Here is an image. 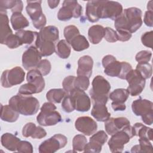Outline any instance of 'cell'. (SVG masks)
Returning <instances> with one entry per match:
<instances>
[{"label": "cell", "instance_id": "6da1fadb", "mask_svg": "<svg viewBox=\"0 0 153 153\" xmlns=\"http://www.w3.org/2000/svg\"><path fill=\"white\" fill-rule=\"evenodd\" d=\"M142 12L136 7L124 9L115 20L114 26L116 31H127L130 33L136 32L142 25Z\"/></svg>", "mask_w": 153, "mask_h": 153}, {"label": "cell", "instance_id": "7a4b0ae2", "mask_svg": "<svg viewBox=\"0 0 153 153\" xmlns=\"http://www.w3.org/2000/svg\"><path fill=\"white\" fill-rule=\"evenodd\" d=\"M8 103L13 109L25 116L36 114L39 108V101L31 96L18 94L11 97Z\"/></svg>", "mask_w": 153, "mask_h": 153}, {"label": "cell", "instance_id": "3957f363", "mask_svg": "<svg viewBox=\"0 0 153 153\" xmlns=\"http://www.w3.org/2000/svg\"><path fill=\"white\" fill-rule=\"evenodd\" d=\"M104 68V73L111 77H118L126 79V75L132 69L131 65L126 62L118 61L116 58L110 54L103 57L102 60Z\"/></svg>", "mask_w": 153, "mask_h": 153}, {"label": "cell", "instance_id": "277c9868", "mask_svg": "<svg viewBox=\"0 0 153 153\" xmlns=\"http://www.w3.org/2000/svg\"><path fill=\"white\" fill-rule=\"evenodd\" d=\"M92 88L89 93L93 103H106L111 90V84L102 76L97 75L92 81Z\"/></svg>", "mask_w": 153, "mask_h": 153}, {"label": "cell", "instance_id": "5b68a950", "mask_svg": "<svg viewBox=\"0 0 153 153\" xmlns=\"http://www.w3.org/2000/svg\"><path fill=\"white\" fill-rule=\"evenodd\" d=\"M136 136L133 126L130 124L125 126L117 133L112 135L108 141V146L112 152H121L124 146L127 143L131 138Z\"/></svg>", "mask_w": 153, "mask_h": 153}, {"label": "cell", "instance_id": "8992f818", "mask_svg": "<svg viewBox=\"0 0 153 153\" xmlns=\"http://www.w3.org/2000/svg\"><path fill=\"white\" fill-rule=\"evenodd\" d=\"M56 106L52 102L44 103L36 117L37 123L42 126H54L62 121L60 113L56 111Z\"/></svg>", "mask_w": 153, "mask_h": 153}, {"label": "cell", "instance_id": "52a82bcc", "mask_svg": "<svg viewBox=\"0 0 153 153\" xmlns=\"http://www.w3.org/2000/svg\"><path fill=\"white\" fill-rule=\"evenodd\" d=\"M82 12V7L77 1H64L57 13V19L60 21H68L72 17H79Z\"/></svg>", "mask_w": 153, "mask_h": 153}, {"label": "cell", "instance_id": "ba28073f", "mask_svg": "<svg viewBox=\"0 0 153 153\" xmlns=\"http://www.w3.org/2000/svg\"><path fill=\"white\" fill-rule=\"evenodd\" d=\"M25 72L19 66L4 71L1 77V85L4 88H10L21 84L25 79Z\"/></svg>", "mask_w": 153, "mask_h": 153}, {"label": "cell", "instance_id": "9c48e42d", "mask_svg": "<svg viewBox=\"0 0 153 153\" xmlns=\"http://www.w3.org/2000/svg\"><path fill=\"white\" fill-rule=\"evenodd\" d=\"M122 5L114 1H100L99 5L100 19H110L115 20L123 12Z\"/></svg>", "mask_w": 153, "mask_h": 153}, {"label": "cell", "instance_id": "30bf717a", "mask_svg": "<svg viewBox=\"0 0 153 153\" xmlns=\"http://www.w3.org/2000/svg\"><path fill=\"white\" fill-rule=\"evenodd\" d=\"M128 86L127 88L131 96L139 95L145 86V80L136 69H131L126 75Z\"/></svg>", "mask_w": 153, "mask_h": 153}, {"label": "cell", "instance_id": "8fae6325", "mask_svg": "<svg viewBox=\"0 0 153 153\" xmlns=\"http://www.w3.org/2000/svg\"><path fill=\"white\" fill-rule=\"evenodd\" d=\"M67 143L68 139L65 136L56 134L42 142L39 146L38 150L40 153H53L65 147Z\"/></svg>", "mask_w": 153, "mask_h": 153}, {"label": "cell", "instance_id": "7c38bea8", "mask_svg": "<svg viewBox=\"0 0 153 153\" xmlns=\"http://www.w3.org/2000/svg\"><path fill=\"white\" fill-rule=\"evenodd\" d=\"M42 56L35 46L29 47L22 55V65L27 71L35 69L41 60Z\"/></svg>", "mask_w": 153, "mask_h": 153}, {"label": "cell", "instance_id": "4fadbf2b", "mask_svg": "<svg viewBox=\"0 0 153 153\" xmlns=\"http://www.w3.org/2000/svg\"><path fill=\"white\" fill-rule=\"evenodd\" d=\"M74 99L75 110L79 112H87L91 107V100L84 91L74 88L69 94Z\"/></svg>", "mask_w": 153, "mask_h": 153}, {"label": "cell", "instance_id": "5bb4252c", "mask_svg": "<svg viewBox=\"0 0 153 153\" xmlns=\"http://www.w3.org/2000/svg\"><path fill=\"white\" fill-rule=\"evenodd\" d=\"M76 129L86 136L94 134L97 129V124L91 117L83 116L78 117L75 122Z\"/></svg>", "mask_w": 153, "mask_h": 153}, {"label": "cell", "instance_id": "9a60e30c", "mask_svg": "<svg viewBox=\"0 0 153 153\" xmlns=\"http://www.w3.org/2000/svg\"><path fill=\"white\" fill-rule=\"evenodd\" d=\"M131 109L136 116L143 117L149 114H153V103L147 99L140 98L134 100L131 104Z\"/></svg>", "mask_w": 153, "mask_h": 153}, {"label": "cell", "instance_id": "2e32d148", "mask_svg": "<svg viewBox=\"0 0 153 153\" xmlns=\"http://www.w3.org/2000/svg\"><path fill=\"white\" fill-rule=\"evenodd\" d=\"M130 124V121L126 117L109 118L105 121V128L106 133L112 136Z\"/></svg>", "mask_w": 153, "mask_h": 153}, {"label": "cell", "instance_id": "e0dca14e", "mask_svg": "<svg viewBox=\"0 0 153 153\" xmlns=\"http://www.w3.org/2000/svg\"><path fill=\"white\" fill-rule=\"evenodd\" d=\"M93 66V59L90 56H83L78 61V69L76 74L78 76H85L90 78L92 74Z\"/></svg>", "mask_w": 153, "mask_h": 153}, {"label": "cell", "instance_id": "ac0fdd59", "mask_svg": "<svg viewBox=\"0 0 153 153\" xmlns=\"http://www.w3.org/2000/svg\"><path fill=\"white\" fill-rule=\"evenodd\" d=\"M41 1H27L26 10L32 23L41 19L44 14L42 13Z\"/></svg>", "mask_w": 153, "mask_h": 153}, {"label": "cell", "instance_id": "d6986e66", "mask_svg": "<svg viewBox=\"0 0 153 153\" xmlns=\"http://www.w3.org/2000/svg\"><path fill=\"white\" fill-rule=\"evenodd\" d=\"M93 108L91 115L98 121L105 122L111 117V114L108 112L106 103H93Z\"/></svg>", "mask_w": 153, "mask_h": 153}, {"label": "cell", "instance_id": "ffe728a7", "mask_svg": "<svg viewBox=\"0 0 153 153\" xmlns=\"http://www.w3.org/2000/svg\"><path fill=\"white\" fill-rule=\"evenodd\" d=\"M27 82L34 85L38 90V93H41L45 87V81L42 75L36 69H33L29 71L26 75Z\"/></svg>", "mask_w": 153, "mask_h": 153}, {"label": "cell", "instance_id": "44dd1931", "mask_svg": "<svg viewBox=\"0 0 153 153\" xmlns=\"http://www.w3.org/2000/svg\"><path fill=\"white\" fill-rule=\"evenodd\" d=\"M100 1H89L87 2L85 7V15L89 22L95 23L100 19Z\"/></svg>", "mask_w": 153, "mask_h": 153}, {"label": "cell", "instance_id": "7402d4cb", "mask_svg": "<svg viewBox=\"0 0 153 153\" xmlns=\"http://www.w3.org/2000/svg\"><path fill=\"white\" fill-rule=\"evenodd\" d=\"M38 36L41 40L54 43L59 38L58 28L54 26H45L40 30Z\"/></svg>", "mask_w": 153, "mask_h": 153}, {"label": "cell", "instance_id": "603a6c76", "mask_svg": "<svg viewBox=\"0 0 153 153\" xmlns=\"http://www.w3.org/2000/svg\"><path fill=\"white\" fill-rule=\"evenodd\" d=\"M35 45L42 56H49L55 52L56 46L54 42L41 40L38 35L35 42Z\"/></svg>", "mask_w": 153, "mask_h": 153}, {"label": "cell", "instance_id": "cb8c5ba5", "mask_svg": "<svg viewBox=\"0 0 153 153\" xmlns=\"http://www.w3.org/2000/svg\"><path fill=\"white\" fill-rule=\"evenodd\" d=\"M105 35V27L99 25H95L91 26L88 30L89 41L93 44H99Z\"/></svg>", "mask_w": 153, "mask_h": 153}, {"label": "cell", "instance_id": "d4e9b609", "mask_svg": "<svg viewBox=\"0 0 153 153\" xmlns=\"http://www.w3.org/2000/svg\"><path fill=\"white\" fill-rule=\"evenodd\" d=\"M1 21V44L13 32L9 25V19L7 14L6 10H0Z\"/></svg>", "mask_w": 153, "mask_h": 153}, {"label": "cell", "instance_id": "484cf974", "mask_svg": "<svg viewBox=\"0 0 153 153\" xmlns=\"http://www.w3.org/2000/svg\"><path fill=\"white\" fill-rule=\"evenodd\" d=\"M21 140L15 135L10 133H5L1 136L2 145L7 149L11 151H17V145Z\"/></svg>", "mask_w": 153, "mask_h": 153}, {"label": "cell", "instance_id": "4316f807", "mask_svg": "<svg viewBox=\"0 0 153 153\" xmlns=\"http://www.w3.org/2000/svg\"><path fill=\"white\" fill-rule=\"evenodd\" d=\"M10 22L14 30H20L27 27L29 25V22L27 19L22 14V13H13Z\"/></svg>", "mask_w": 153, "mask_h": 153}, {"label": "cell", "instance_id": "83f0119b", "mask_svg": "<svg viewBox=\"0 0 153 153\" xmlns=\"http://www.w3.org/2000/svg\"><path fill=\"white\" fill-rule=\"evenodd\" d=\"M1 119L6 122L14 123L17 120L19 117V113L13 109L9 105H1Z\"/></svg>", "mask_w": 153, "mask_h": 153}, {"label": "cell", "instance_id": "f1b7e54d", "mask_svg": "<svg viewBox=\"0 0 153 153\" xmlns=\"http://www.w3.org/2000/svg\"><path fill=\"white\" fill-rule=\"evenodd\" d=\"M129 96L127 88H117L109 94V97L115 103H125Z\"/></svg>", "mask_w": 153, "mask_h": 153}, {"label": "cell", "instance_id": "f546056e", "mask_svg": "<svg viewBox=\"0 0 153 153\" xmlns=\"http://www.w3.org/2000/svg\"><path fill=\"white\" fill-rule=\"evenodd\" d=\"M38 32L27 30H20L16 33L23 44H31L36 39Z\"/></svg>", "mask_w": 153, "mask_h": 153}, {"label": "cell", "instance_id": "4dcf8cb0", "mask_svg": "<svg viewBox=\"0 0 153 153\" xmlns=\"http://www.w3.org/2000/svg\"><path fill=\"white\" fill-rule=\"evenodd\" d=\"M72 48L76 51H81L87 49L90 45L86 38L82 35L76 36L69 43Z\"/></svg>", "mask_w": 153, "mask_h": 153}, {"label": "cell", "instance_id": "1f68e13d", "mask_svg": "<svg viewBox=\"0 0 153 153\" xmlns=\"http://www.w3.org/2000/svg\"><path fill=\"white\" fill-rule=\"evenodd\" d=\"M66 94L63 88H53L47 93L46 98L48 102L59 103L62 102Z\"/></svg>", "mask_w": 153, "mask_h": 153}, {"label": "cell", "instance_id": "d6a6232c", "mask_svg": "<svg viewBox=\"0 0 153 153\" xmlns=\"http://www.w3.org/2000/svg\"><path fill=\"white\" fill-rule=\"evenodd\" d=\"M55 52L56 54L62 59H67L69 57L71 52L70 44L65 40L59 41L56 46Z\"/></svg>", "mask_w": 153, "mask_h": 153}, {"label": "cell", "instance_id": "836d02e7", "mask_svg": "<svg viewBox=\"0 0 153 153\" xmlns=\"http://www.w3.org/2000/svg\"><path fill=\"white\" fill-rule=\"evenodd\" d=\"M136 136L139 137V138H145L149 140H152V130L142 123H136L133 126Z\"/></svg>", "mask_w": 153, "mask_h": 153}, {"label": "cell", "instance_id": "e575fe53", "mask_svg": "<svg viewBox=\"0 0 153 153\" xmlns=\"http://www.w3.org/2000/svg\"><path fill=\"white\" fill-rule=\"evenodd\" d=\"M139 145L132 147L131 152H152L153 147L149 140L145 138H139Z\"/></svg>", "mask_w": 153, "mask_h": 153}, {"label": "cell", "instance_id": "d590c367", "mask_svg": "<svg viewBox=\"0 0 153 153\" xmlns=\"http://www.w3.org/2000/svg\"><path fill=\"white\" fill-rule=\"evenodd\" d=\"M87 143V139L82 134L75 136L72 140V148L74 152H82Z\"/></svg>", "mask_w": 153, "mask_h": 153}, {"label": "cell", "instance_id": "8d00e7d4", "mask_svg": "<svg viewBox=\"0 0 153 153\" xmlns=\"http://www.w3.org/2000/svg\"><path fill=\"white\" fill-rule=\"evenodd\" d=\"M136 69L145 79H149L152 76V65L149 63H138Z\"/></svg>", "mask_w": 153, "mask_h": 153}, {"label": "cell", "instance_id": "74e56055", "mask_svg": "<svg viewBox=\"0 0 153 153\" xmlns=\"http://www.w3.org/2000/svg\"><path fill=\"white\" fill-rule=\"evenodd\" d=\"M63 34L66 39L65 40L69 44L76 36L79 34V31L76 26L74 25H68L65 27Z\"/></svg>", "mask_w": 153, "mask_h": 153}, {"label": "cell", "instance_id": "f35d334b", "mask_svg": "<svg viewBox=\"0 0 153 153\" xmlns=\"http://www.w3.org/2000/svg\"><path fill=\"white\" fill-rule=\"evenodd\" d=\"M90 85L89 78L85 76H77L74 80V88L83 91L87 90Z\"/></svg>", "mask_w": 153, "mask_h": 153}, {"label": "cell", "instance_id": "ab89813d", "mask_svg": "<svg viewBox=\"0 0 153 153\" xmlns=\"http://www.w3.org/2000/svg\"><path fill=\"white\" fill-rule=\"evenodd\" d=\"M2 44L6 45L10 49L16 48L22 45L20 39L16 34H11L9 35Z\"/></svg>", "mask_w": 153, "mask_h": 153}, {"label": "cell", "instance_id": "60d3db41", "mask_svg": "<svg viewBox=\"0 0 153 153\" xmlns=\"http://www.w3.org/2000/svg\"><path fill=\"white\" fill-rule=\"evenodd\" d=\"M62 108L65 112L70 113L75 109V102L73 97L70 94H66L63 98L62 103Z\"/></svg>", "mask_w": 153, "mask_h": 153}, {"label": "cell", "instance_id": "b9f144b4", "mask_svg": "<svg viewBox=\"0 0 153 153\" xmlns=\"http://www.w3.org/2000/svg\"><path fill=\"white\" fill-rule=\"evenodd\" d=\"M35 93H38L37 88L29 82L22 85L19 89V94L22 95L30 96Z\"/></svg>", "mask_w": 153, "mask_h": 153}, {"label": "cell", "instance_id": "7bdbcfd3", "mask_svg": "<svg viewBox=\"0 0 153 153\" xmlns=\"http://www.w3.org/2000/svg\"><path fill=\"white\" fill-rule=\"evenodd\" d=\"M35 69H36L42 76L47 75L51 71V63L47 59L41 60Z\"/></svg>", "mask_w": 153, "mask_h": 153}, {"label": "cell", "instance_id": "ee69618b", "mask_svg": "<svg viewBox=\"0 0 153 153\" xmlns=\"http://www.w3.org/2000/svg\"><path fill=\"white\" fill-rule=\"evenodd\" d=\"M102 145L94 140H90L89 142L86 143L84 149V152L99 153L102 151Z\"/></svg>", "mask_w": 153, "mask_h": 153}, {"label": "cell", "instance_id": "f6af8a7d", "mask_svg": "<svg viewBox=\"0 0 153 153\" xmlns=\"http://www.w3.org/2000/svg\"><path fill=\"white\" fill-rule=\"evenodd\" d=\"M152 57V53L148 50H142L138 52L135 57L136 60L138 63H148Z\"/></svg>", "mask_w": 153, "mask_h": 153}, {"label": "cell", "instance_id": "bcb514c9", "mask_svg": "<svg viewBox=\"0 0 153 153\" xmlns=\"http://www.w3.org/2000/svg\"><path fill=\"white\" fill-rule=\"evenodd\" d=\"M75 76H68L64 78L62 82V86L63 90L66 92L67 94H69L70 92L74 88V80Z\"/></svg>", "mask_w": 153, "mask_h": 153}, {"label": "cell", "instance_id": "7dc6e473", "mask_svg": "<svg viewBox=\"0 0 153 153\" xmlns=\"http://www.w3.org/2000/svg\"><path fill=\"white\" fill-rule=\"evenodd\" d=\"M108 136L107 134L103 130H100L96 133H94L92 134V136L90 138V140H95L96 142L100 143L101 145H103L104 143L108 140Z\"/></svg>", "mask_w": 153, "mask_h": 153}, {"label": "cell", "instance_id": "c3c4849f", "mask_svg": "<svg viewBox=\"0 0 153 153\" xmlns=\"http://www.w3.org/2000/svg\"><path fill=\"white\" fill-rule=\"evenodd\" d=\"M104 38L109 42H117L118 41V35L117 31L109 27H105Z\"/></svg>", "mask_w": 153, "mask_h": 153}, {"label": "cell", "instance_id": "681fc988", "mask_svg": "<svg viewBox=\"0 0 153 153\" xmlns=\"http://www.w3.org/2000/svg\"><path fill=\"white\" fill-rule=\"evenodd\" d=\"M36 127L37 126L33 123L26 124L22 129V136L25 137H32L35 132Z\"/></svg>", "mask_w": 153, "mask_h": 153}, {"label": "cell", "instance_id": "f907efd6", "mask_svg": "<svg viewBox=\"0 0 153 153\" xmlns=\"http://www.w3.org/2000/svg\"><path fill=\"white\" fill-rule=\"evenodd\" d=\"M17 151L19 152L32 153L33 146L29 142L26 140H20L17 145Z\"/></svg>", "mask_w": 153, "mask_h": 153}, {"label": "cell", "instance_id": "816d5d0a", "mask_svg": "<svg viewBox=\"0 0 153 153\" xmlns=\"http://www.w3.org/2000/svg\"><path fill=\"white\" fill-rule=\"evenodd\" d=\"M152 36L153 32L151 30L149 32H146L142 34L141 36V41L143 45L148 48H152Z\"/></svg>", "mask_w": 153, "mask_h": 153}, {"label": "cell", "instance_id": "f5cc1de1", "mask_svg": "<svg viewBox=\"0 0 153 153\" xmlns=\"http://www.w3.org/2000/svg\"><path fill=\"white\" fill-rule=\"evenodd\" d=\"M16 3L17 0H1L0 10H6L7 9H11L12 10L16 6Z\"/></svg>", "mask_w": 153, "mask_h": 153}, {"label": "cell", "instance_id": "db71d44e", "mask_svg": "<svg viewBox=\"0 0 153 153\" xmlns=\"http://www.w3.org/2000/svg\"><path fill=\"white\" fill-rule=\"evenodd\" d=\"M117 33L118 35V41H123V42L128 41L132 36L131 33L127 31L119 30V31H117Z\"/></svg>", "mask_w": 153, "mask_h": 153}, {"label": "cell", "instance_id": "11a10c76", "mask_svg": "<svg viewBox=\"0 0 153 153\" xmlns=\"http://www.w3.org/2000/svg\"><path fill=\"white\" fill-rule=\"evenodd\" d=\"M152 14H153V11H150V10L146 11L145 13L143 22L147 26L152 27L153 26Z\"/></svg>", "mask_w": 153, "mask_h": 153}, {"label": "cell", "instance_id": "9f6ffc18", "mask_svg": "<svg viewBox=\"0 0 153 153\" xmlns=\"http://www.w3.org/2000/svg\"><path fill=\"white\" fill-rule=\"evenodd\" d=\"M46 135H47L46 131L41 127L37 126L35 132L34 134L33 135V136L32 137V138L40 139H42V138L44 137L45 136H46Z\"/></svg>", "mask_w": 153, "mask_h": 153}, {"label": "cell", "instance_id": "6f0895ef", "mask_svg": "<svg viewBox=\"0 0 153 153\" xmlns=\"http://www.w3.org/2000/svg\"><path fill=\"white\" fill-rule=\"evenodd\" d=\"M111 105H112V108L115 111H123L126 109V106L125 103H115L112 102Z\"/></svg>", "mask_w": 153, "mask_h": 153}, {"label": "cell", "instance_id": "680465c9", "mask_svg": "<svg viewBox=\"0 0 153 153\" xmlns=\"http://www.w3.org/2000/svg\"><path fill=\"white\" fill-rule=\"evenodd\" d=\"M23 7V2L20 0H19V1L17 0L16 5L14 7V8L11 10V11L13 12V13H21L22 11Z\"/></svg>", "mask_w": 153, "mask_h": 153}, {"label": "cell", "instance_id": "91938a15", "mask_svg": "<svg viewBox=\"0 0 153 153\" xmlns=\"http://www.w3.org/2000/svg\"><path fill=\"white\" fill-rule=\"evenodd\" d=\"M59 2H60V1H59V0H55V1H54V0H48L47 1V3L48 4V6L50 7V8H52V9L55 8L56 7H57L58 6Z\"/></svg>", "mask_w": 153, "mask_h": 153}, {"label": "cell", "instance_id": "94428289", "mask_svg": "<svg viewBox=\"0 0 153 153\" xmlns=\"http://www.w3.org/2000/svg\"><path fill=\"white\" fill-rule=\"evenodd\" d=\"M152 1H150L148 2V5H147V8L148 10H150V11H152Z\"/></svg>", "mask_w": 153, "mask_h": 153}]
</instances>
